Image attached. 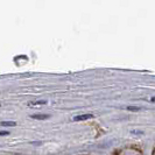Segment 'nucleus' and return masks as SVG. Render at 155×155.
<instances>
[{
	"instance_id": "nucleus-1",
	"label": "nucleus",
	"mask_w": 155,
	"mask_h": 155,
	"mask_svg": "<svg viewBox=\"0 0 155 155\" xmlns=\"http://www.w3.org/2000/svg\"><path fill=\"white\" fill-rule=\"evenodd\" d=\"M113 155H143V153L137 146H127V147L116 149L113 152Z\"/></svg>"
},
{
	"instance_id": "nucleus-2",
	"label": "nucleus",
	"mask_w": 155,
	"mask_h": 155,
	"mask_svg": "<svg viewBox=\"0 0 155 155\" xmlns=\"http://www.w3.org/2000/svg\"><path fill=\"white\" fill-rule=\"evenodd\" d=\"M93 118L92 114H82V116H77L74 118L75 121H82V120H87V119H91Z\"/></svg>"
},
{
	"instance_id": "nucleus-3",
	"label": "nucleus",
	"mask_w": 155,
	"mask_h": 155,
	"mask_svg": "<svg viewBox=\"0 0 155 155\" xmlns=\"http://www.w3.org/2000/svg\"><path fill=\"white\" fill-rule=\"evenodd\" d=\"M0 125H2V126H15V123H13V121H2V123H0Z\"/></svg>"
},
{
	"instance_id": "nucleus-4",
	"label": "nucleus",
	"mask_w": 155,
	"mask_h": 155,
	"mask_svg": "<svg viewBox=\"0 0 155 155\" xmlns=\"http://www.w3.org/2000/svg\"><path fill=\"white\" fill-rule=\"evenodd\" d=\"M49 116H47V114H45V116H31V118H35V119H47Z\"/></svg>"
},
{
	"instance_id": "nucleus-5",
	"label": "nucleus",
	"mask_w": 155,
	"mask_h": 155,
	"mask_svg": "<svg viewBox=\"0 0 155 155\" xmlns=\"http://www.w3.org/2000/svg\"><path fill=\"white\" fill-rule=\"evenodd\" d=\"M127 110H132V111H138V110H140V107H127Z\"/></svg>"
},
{
	"instance_id": "nucleus-6",
	"label": "nucleus",
	"mask_w": 155,
	"mask_h": 155,
	"mask_svg": "<svg viewBox=\"0 0 155 155\" xmlns=\"http://www.w3.org/2000/svg\"><path fill=\"white\" fill-rule=\"evenodd\" d=\"M8 132H0V135H7Z\"/></svg>"
},
{
	"instance_id": "nucleus-7",
	"label": "nucleus",
	"mask_w": 155,
	"mask_h": 155,
	"mask_svg": "<svg viewBox=\"0 0 155 155\" xmlns=\"http://www.w3.org/2000/svg\"><path fill=\"white\" fill-rule=\"evenodd\" d=\"M152 155H155V147L153 148V152H152Z\"/></svg>"
},
{
	"instance_id": "nucleus-8",
	"label": "nucleus",
	"mask_w": 155,
	"mask_h": 155,
	"mask_svg": "<svg viewBox=\"0 0 155 155\" xmlns=\"http://www.w3.org/2000/svg\"><path fill=\"white\" fill-rule=\"evenodd\" d=\"M150 101H155V97H152V98H150Z\"/></svg>"
},
{
	"instance_id": "nucleus-9",
	"label": "nucleus",
	"mask_w": 155,
	"mask_h": 155,
	"mask_svg": "<svg viewBox=\"0 0 155 155\" xmlns=\"http://www.w3.org/2000/svg\"><path fill=\"white\" fill-rule=\"evenodd\" d=\"M83 155H86V154H83Z\"/></svg>"
}]
</instances>
